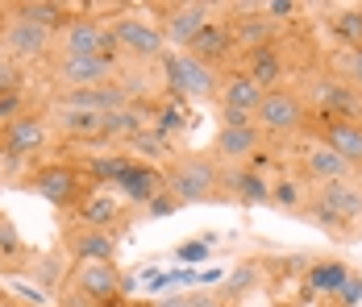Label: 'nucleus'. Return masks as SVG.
Returning <instances> with one entry per match:
<instances>
[{"label": "nucleus", "mask_w": 362, "mask_h": 307, "mask_svg": "<svg viewBox=\"0 0 362 307\" xmlns=\"http://www.w3.org/2000/svg\"><path fill=\"white\" fill-rule=\"evenodd\" d=\"M167 191L187 204H217L225 200V171L213 154H180L167 167Z\"/></svg>", "instance_id": "nucleus-1"}, {"label": "nucleus", "mask_w": 362, "mask_h": 307, "mask_svg": "<svg viewBox=\"0 0 362 307\" xmlns=\"http://www.w3.org/2000/svg\"><path fill=\"white\" fill-rule=\"evenodd\" d=\"M109 30H112V42H117V54H125V59H134V63H154V59H167V54H171L163 30H158L154 21H146V17L121 13V17L109 21Z\"/></svg>", "instance_id": "nucleus-2"}, {"label": "nucleus", "mask_w": 362, "mask_h": 307, "mask_svg": "<svg viewBox=\"0 0 362 307\" xmlns=\"http://www.w3.org/2000/svg\"><path fill=\"white\" fill-rule=\"evenodd\" d=\"M13 13V8H8ZM59 50V34L54 30H42L25 17H8L4 30H0V54H8L13 63H37V59H50Z\"/></svg>", "instance_id": "nucleus-3"}, {"label": "nucleus", "mask_w": 362, "mask_h": 307, "mask_svg": "<svg viewBox=\"0 0 362 307\" xmlns=\"http://www.w3.org/2000/svg\"><path fill=\"white\" fill-rule=\"evenodd\" d=\"M163 71H167V83H171V92H180L183 100H217L221 96V75L213 67H204V63H196L192 54H183V50H171L167 59H163Z\"/></svg>", "instance_id": "nucleus-4"}, {"label": "nucleus", "mask_w": 362, "mask_h": 307, "mask_svg": "<svg viewBox=\"0 0 362 307\" xmlns=\"http://www.w3.org/2000/svg\"><path fill=\"white\" fill-rule=\"evenodd\" d=\"M258 129L262 133H275V137H288V133H300L304 121H308V104L300 92H288V88H271L262 92V104L254 112Z\"/></svg>", "instance_id": "nucleus-5"}, {"label": "nucleus", "mask_w": 362, "mask_h": 307, "mask_svg": "<svg viewBox=\"0 0 362 307\" xmlns=\"http://www.w3.org/2000/svg\"><path fill=\"white\" fill-rule=\"evenodd\" d=\"M163 21H158V30L163 37L171 42V46H180L187 50L192 46V37L200 34L209 21H213V13H217V4H204V0H175V4H150Z\"/></svg>", "instance_id": "nucleus-6"}, {"label": "nucleus", "mask_w": 362, "mask_h": 307, "mask_svg": "<svg viewBox=\"0 0 362 307\" xmlns=\"http://www.w3.org/2000/svg\"><path fill=\"white\" fill-rule=\"evenodd\" d=\"M25 187L54 207H75L79 212V204H83V174L75 171L71 162H46V167H37L25 179Z\"/></svg>", "instance_id": "nucleus-7"}, {"label": "nucleus", "mask_w": 362, "mask_h": 307, "mask_svg": "<svg viewBox=\"0 0 362 307\" xmlns=\"http://www.w3.org/2000/svg\"><path fill=\"white\" fill-rule=\"evenodd\" d=\"M59 54L79 59H117V42L105 17H71L67 30L59 34Z\"/></svg>", "instance_id": "nucleus-8"}, {"label": "nucleus", "mask_w": 362, "mask_h": 307, "mask_svg": "<svg viewBox=\"0 0 362 307\" xmlns=\"http://www.w3.org/2000/svg\"><path fill=\"white\" fill-rule=\"evenodd\" d=\"M50 75L63 92L79 88H109L117 83V59H79V54H54Z\"/></svg>", "instance_id": "nucleus-9"}, {"label": "nucleus", "mask_w": 362, "mask_h": 307, "mask_svg": "<svg viewBox=\"0 0 362 307\" xmlns=\"http://www.w3.org/2000/svg\"><path fill=\"white\" fill-rule=\"evenodd\" d=\"M317 141L329 145L337 158H346L354 171H362V121H350V116H325L317 112Z\"/></svg>", "instance_id": "nucleus-10"}, {"label": "nucleus", "mask_w": 362, "mask_h": 307, "mask_svg": "<svg viewBox=\"0 0 362 307\" xmlns=\"http://www.w3.org/2000/svg\"><path fill=\"white\" fill-rule=\"evenodd\" d=\"M71 282L88 303H112V299H121L125 274L117 270L112 262H83V266L71 270Z\"/></svg>", "instance_id": "nucleus-11"}, {"label": "nucleus", "mask_w": 362, "mask_h": 307, "mask_svg": "<svg viewBox=\"0 0 362 307\" xmlns=\"http://www.w3.org/2000/svg\"><path fill=\"white\" fill-rule=\"evenodd\" d=\"M42 145H46V116L25 112V116L0 125V158H30Z\"/></svg>", "instance_id": "nucleus-12"}, {"label": "nucleus", "mask_w": 362, "mask_h": 307, "mask_svg": "<svg viewBox=\"0 0 362 307\" xmlns=\"http://www.w3.org/2000/svg\"><path fill=\"white\" fill-rule=\"evenodd\" d=\"M233 50H238V42H233L229 21H209L200 34L192 37V46H187L183 54H192L196 63H204V67L217 71L221 63H229V59H233Z\"/></svg>", "instance_id": "nucleus-13"}, {"label": "nucleus", "mask_w": 362, "mask_h": 307, "mask_svg": "<svg viewBox=\"0 0 362 307\" xmlns=\"http://www.w3.org/2000/svg\"><path fill=\"white\" fill-rule=\"evenodd\" d=\"M313 200L325 207V212H333L346 229H358V220H362V191L350 183V179H341V183H321V187L313 191Z\"/></svg>", "instance_id": "nucleus-14"}, {"label": "nucleus", "mask_w": 362, "mask_h": 307, "mask_svg": "<svg viewBox=\"0 0 362 307\" xmlns=\"http://www.w3.org/2000/svg\"><path fill=\"white\" fill-rule=\"evenodd\" d=\"M121 195L129 200V207H146L158 191H167V171H158L154 162H129V171L121 174Z\"/></svg>", "instance_id": "nucleus-15"}, {"label": "nucleus", "mask_w": 362, "mask_h": 307, "mask_svg": "<svg viewBox=\"0 0 362 307\" xmlns=\"http://www.w3.org/2000/svg\"><path fill=\"white\" fill-rule=\"evenodd\" d=\"M225 200L246 207H262L271 204V183L262 179L258 167H229L225 171Z\"/></svg>", "instance_id": "nucleus-16"}, {"label": "nucleus", "mask_w": 362, "mask_h": 307, "mask_svg": "<svg viewBox=\"0 0 362 307\" xmlns=\"http://www.w3.org/2000/svg\"><path fill=\"white\" fill-rule=\"evenodd\" d=\"M258 150H262V129L258 125H242V129L221 125L217 141H213L217 162H246V158H258Z\"/></svg>", "instance_id": "nucleus-17"}, {"label": "nucleus", "mask_w": 362, "mask_h": 307, "mask_svg": "<svg viewBox=\"0 0 362 307\" xmlns=\"http://www.w3.org/2000/svg\"><path fill=\"white\" fill-rule=\"evenodd\" d=\"M67 249H71L75 266H83V262H112V253H117V233H105V229H75L67 233Z\"/></svg>", "instance_id": "nucleus-18"}, {"label": "nucleus", "mask_w": 362, "mask_h": 307, "mask_svg": "<svg viewBox=\"0 0 362 307\" xmlns=\"http://www.w3.org/2000/svg\"><path fill=\"white\" fill-rule=\"evenodd\" d=\"M304 174H308V179H317V187H321V183H341V179H350L354 167H350L346 158H337L329 145L313 141V145L304 150Z\"/></svg>", "instance_id": "nucleus-19"}, {"label": "nucleus", "mask_w": 362, "mask_h": 307, "mask_svg": "<svg viewBox=\"0 0 362 307\" xmlns=\"http://www.w3.org/2000/svg\"><path fill=\"white\" fill-rule=\"evenodd\" d=\"M221 108H238V112H258L262 104V88L254 83L246 71H229L221 75Z\"/></svg>", "instance_id": "nucleus-20"}, {"label": "nucleus", "mask_w": 362, "mask_h": 307, "mask_svg": "<svg viewBox=\"0 0 362 307\" xmlns=\"http://www.w3.org/2000/svg\"><path fill=\"white\" fill-rule=\"evenodd\" d=\"M242 71L250 75L262 92L279 88V75H284V54H279V46H258V50H250V54L242 59Z\"/></svg>", "instance_id": "nucleus-21"}, {"label": "nucleus", "mask_w": 362, "mask_h": 307, "mask_svg": "<svg viewBox=\"0 0 362 307\" xmlns=\"http://www.w3.org/2000/svg\"><path fill=\"white\" fill-rule=\"evenodd\" d=\"M8 8L17 17L42 25V30H54V34H63L67 21H71V4H59V0H21V4H8Z\"/></svg>", "instance_id": "nucleus-22"}, {"label": "nucleus", "mask_w": 362, "mask_h": 307, "mask_svg": "<svg viewBox=\"0 0 362 307\" xmlns=\"http://www.w3.org/2000/svg\"><path fill=\"white\" fill-rule=\"evenodd\" d=\"M50 125L67 137H100L105 141V116L100 112H79V108H54Z\"/></svg>", "instance_id": "nucleus-23"}, {"label": "nucleus", "mask_w": 362, "mask_h": 307, "mask_svg": "<svg viewBox=\"0 0 362 307\" xmlns=\"http://www.w3.org/2000/svg\"><path fill=\"white\" fill-rule=\"evenodd\" d=\"M346 278H350V266L337 262V258H325V262H313V266H308V278H304V282H308V291H317V295H329V299H333V295L341 291Z\"/></svg>", "instance_id": "nucleus-24"}, {"label": "nucleus", "mask_w": 362, "mask_h": 307, "mask_svg": "<svg viewBox=\"0 0 362 307\" xmlns=\"http://www.w3.org/2000/svg\"><path fill=\"white\" fill-rule=\"evenodd\" d=\"M117 216H125V207L117 204L112 195H105V191L92 195L88 204H79V224L83 229H105V233H112V220Z\"/></svg>", "instance_id": "nucleus-25"}, {"label": "nucleus", "mask_w": 362, "mask_h": 307, "mask_svg": "<svg viewBox=\"0 0 362 307\" xmlns=\"http://www.w3.org/2000/svg\"><path fill=\"white\" fill-rule=\"evenodd\" d=\"M30 258H25V241L21 233L13 229V220L0 212V270H13V266H25Z\"/></svg>", "instance_id": "nucleus-26"}, {"label": "nucleus", "mask_w": 362, "mask_h": 307, "mask_svg": "<svg viewBox=\"0 0 362 307\" xmlns=\"http://www.w3.org/2000/svg\"><path fill=\"white\" fill-rule=\"evenodd\" d=\"M129 162H134V154H125V150H112V154H100V158H92L88 162V174L96 179V183H121V174L129 171Z\"/></svg>", "instance_id": "nucleus-27"}, {"label": "nucleus", "mask_w": 362, "mask_h": 307, "mask_svg": "<svg viewBox=\"0 0 362 307\" xmlns=\"http://www.w3.org/2000/svg\"><path fill=\"white\" fill-rule=\"evenodd\" d=\"M146 129L142 112L138 108H121V112H109L105 116V141H129Z\"/></svg>", "instance_id": "nucleus-28"}, {"label": "nucleus", "mask_w": 362, "mask_h": 307, "mask_svg": "<svg viewBox=\"0 0 362 307\" xmlns=\"http://www.w3.org/2000/svg\"><path fill=\"white\" fill-rule=\"evenodd\" d=\"M125 145H129V154H134L138 162H146V158H167V154H171V137L158 133V129H150V125H146L138 137H129Z\"/></svg>", "instance_id": "nucleus-29"}, {"label": "nucleus", "mask_w": 362, "mask_h": 307, "mask_svg": "<svg viewBox=\"0 0 362 307\" xmlns=\"http://www.w3.org/2000/svg\"><path fill=\"white\" fill-rule=\"evenodd\" d=\"M333 30H337V37L346 42V50H358V46H362V17H358V4H354V8H341V13L333 17Z\"/></svg>", "instance_id": "nucleus-30"}, {"label": "nucleus", "mask_w": 362, "mask_h": 307, "mask_svg": "<svg viewBox=\"0 0 362 307\" xmlns=\"http://www.w3.org/2000/svg\"><path fill=\"white\" fill-rule=\"evenodd\" d=\"M271 204L284 207V212H300L308 200H304V191H300V183H296V179H279V183L271 187Z\"/></svg>", "instance_id": "nucleus-31"}, {"label": "nucleus", "mask_w": 362, "mask_h": 307, "mask_svg": "<svg viewBox=\"0 0 362 307\" xmlns=\"http://www.w3.org/2000/svg\"><path fill=\"white\" fill-rule=\"evenodd\" d=\"M217 237H192V241H183L180 249H175V262H183V266H192V262H209L213 258V245Z\"/></svg>", "instance_id": "nucleus-32"}, {"label": "nucleus", "mask_w": 362, "mask_h": 307, "mask_svg": "<svg viewBox=\"0 0 362 307\" xmlns=\"http://www.w3.org/2000/svg\"><path fill=\"white\" fill-rule=\"evenodd\" d=\"M158 307H221V299L213 295V291H187V295L158 299Z\"/></svg>", "instance_id": "nucleus-33"}, {"label": "nucleus", "mask_w": 362, "mask_h": 307, "mask_svg": "<svg viewBox=\"0 0 362 307\" xmlns=\"http://www.w3.org/2000/svg\"><path fill=\"white\" fill-rule=\"evenodd\" d=\"M337 67H341V79H346L354 92H362V46L358 50H346V54L337 59Z\"/></svg>", "instance_id": "nucleus-34"}, {"label": "nucleus", "mask_w": 362, "mask_h": 307, "mask_svg": "<svg viewBox=\"0 0 362 307\" xmlns=\"http://www.w3.org/2000/svg\"><path fill=\"white\" fill-rule=\"evenodd\" d=\"M8 92H21V63L0 54V96H8Z\"/></svg>", "instance_id": "nucleus-35"}, {"label": "nucleus", "mask_w": 362, "mask_h": 307, "mask_svg": "<svg viewBox=\"0 0 362 307\" xmlns=\"http://www.w3.org/2000/svg\"><path fill=\"white\" fill-rule=\"evenodd\" d=\"M333 299H337V307H358L362 303V274L350 270V278L341 282V291H337Z\"/></svg>", "instance_id": "nucleus-36"}, {"label": "nucleus", "mask_w": 362, "mask_h": 307, "mask_svg": "<svg viewBox=\"0 0 362 307\" xmlns=\"http://www.w3.org/2000/svg\"><path fill=\"white\" fill-rule=\"evenodd\" d=\"M254 282H258V266H242V270H233V274H229V299L246 295Z\"/></svg>", "instance_id": "nucleus-37"}, {"label": "nucleus", "mask_w": 362, "mask_h": 307, "mask_svg": "<svg viewBox=\"0 0 362 307\" xmlns=\"http://www.w3.org/2000/svg\"><path fill=\"white\" fill-rule=\"evenodd\" d=\"M21 108H25V92H8V96H0V125H8V121L25 116Z\"/></svg>", "instance_id": "nucleus-38"}, {"label": "nucleus", "mask_w": 362, "mask_h": 307, "mask_svg": "<svg viewBox=\"0 0 362 307\" xmlns=\"http://www.w3.org/2000/svg\"><path fill=\"white\" fill-rule=\"evenodd\" d=\"M180 207H183V204L175 200V195H171V191H158V195L146 204V212H150V216H175Z\"/></svg>", "instance_id": "nucleus-39"}, {"label": "nucleus", "mask_w": 362, "mask_h": 307, "mask_svg": "<svg viewBox=\"0 0 362 307\" xmlns=\"http://www.w3.org/2000/svg\"><path fill=\"white\" fill-rule=\"evenodd\" d=\"M262 13H267L271 21H288L291 13H300V4H296V0H267Z\"/></svg>", "instance_id": "nucleus-40"}, {"label": "nucleus", "mask_w": 362, "mask_h": 307, "mask_svg": "<svg viewBox=\"0 0 362 307\" xmlns=\"http://www.w3.org/2000/svg\"><path fill=\"white\" fill-rule=\"evenodd\" d=\"M117 307H158V303H146V299H125V303H117Z\"/></svg>", "instance_id": "nucleus-41"}, {"label": "nucleus", "mask_w": 362, "mask_h": 307, "mask_svg": "<svg viewBox=\"0 0 362 307\" xmlns=\"http://www.w3.org/2000/svg\"><path fill=\"white\" fill-rule=\"evenodd\" d=\"M354 237H362V220H358V229H354Z\"/></svg>", "instance_id": "nucleus-42"}, {"label": "nucleus", "mask_w": 362, "mask_h": 307, "mask_svg": "<svg viewBox=\"0 0 362 307\" xmlns=\"http://www.w3.org/2000/svg\"><path fill=\"white\" fill-rule=\"evenodd\" d=\"M358 17H362V4H358Z\"/></svg>", "instance_id": "nucleus-43"}]
</instances>
